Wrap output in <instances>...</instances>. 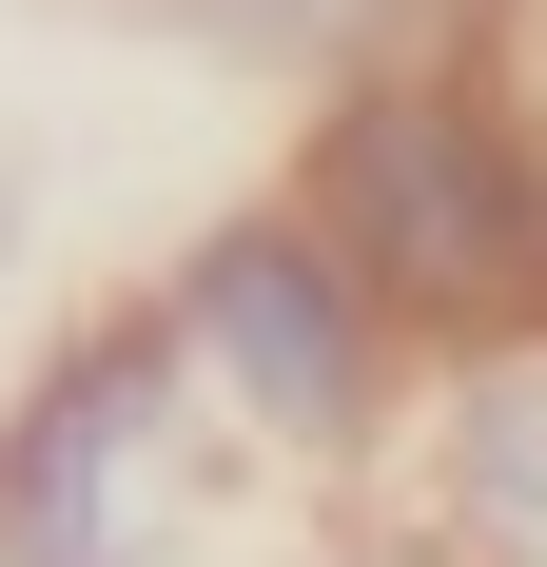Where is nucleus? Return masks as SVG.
<instances>
[{
  "instance_id": "3",
  "label": "nucleus",
  "mask_w": 547,
  "mask_h": 567,
  "mask_svg": "<svg viewBox=\"0 0 547 567\" xmlns=\"http://www.w3.org/2000/svg\"><path fill=\"white\" fill-rule=\"evenodd\" d=\"M157 313L196 333L216 411H255L274 451H352V431H372V392H391V333H411V313H391V293L332 255V216H313V196H293V216L196 235Z\"/></svg>"
},
{
  "instance_id": "1",
  "label": "nucleus",
  "mask_w": 547,
  "mask_h": 567,
  "mask_svg": "<svg viewBox=\"0 0 547 567\" xmlns=\"http://www.w3.org/2000/svg\"><path fill=\"white\" fill-rule=\"evenodd\" d=\"M313 216L431 352L547 313V176L469 79H352L332 137H313Z\"/></svg>"
},
{
  "instance_id": "4",
  "label": "nucleus",
  "mask_w": 547,
  "mask_h": 567,
  "mask_svg": "<svg viewBox=\"0 0 547 567\" xmlns=\"http://www.w3.org/2000/svg\"><path fill=\"white\" fill-rule=\"evenodd\" d=\"M411 548L431 567H547V313L431 352V411H411Z\"/></svg>"
},
{
  "instance_id": "5",
  "label": "nucleus",
  "mask_w": 547,
  "mask_h": 567,
  "mask_svg": "<svg viewBox=\"0 0 547 567\" xmlns=\"http://www.w3.org/2000/svg\"><path fill=\"white\" fill-rule=\"evenodd\" d=\"M235 20H313V0H235Z\"/></svg>"
},
{
  "instance_id": "2",
  "label": "nucleus",
  "mask_w": 547,
  "mask_h": 567,
  "mask_svg": "<svg viewBox=\"0 0 547 567\" xmlns=\"http://www.w3.org/2000/svg\"><path fill=\"white\" fill-rule=\"evenodd\" d=\"M196 333L176 313H99L40 392L0 411V567H157L196 528Z\"/></svg>"
}]
</instances>
